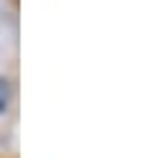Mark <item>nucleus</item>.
<instances>
[{"label":"nucleus","instance_id":"nucleus-1","mask_svg":"<svg viewBox=\"0 0 155 158\" xmlns=\"http://www.w3.org/2000/svg\"><path fill=\"white\" fill-rule=\"evenodd\" d=\"M9 102H12V85L6 76H0V114H6Z\"/></svg>","mask_w":155,"mask_h":158}]
</instances>
